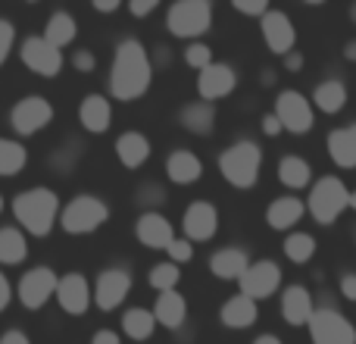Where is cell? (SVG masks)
<instances>
[{
    "instance_id": "cell-24",
    "label": "cell",
    "mask_w": 356,
    "mask_h": 344,
    "mask_svg": "<svg viewBox=\"0 0 356 344\" xmlns=\"http://www.w3.org/2000/svg\"><path fill=\"white\" fill-rule=\"evenodd\" d=\"M154 320L163 329H181L188 320V301H184L181 291H166V295L156 297L154 307Z\"/></svg>"
},
{
    "instance_id": "cell-2",
    "label": "cell",
    "mask_w": 356,
    "mask_h": 344,
    "mask_svg": "<svg viewBox=\"0 0 356 344\" xmlns=\"http://www.w3.org/2000/svg\"><path fill=\"white\" fill-rule=\"evenodd\" d=\"M13 216L22 226V232L35 235V238H47L60 222V197L54 188H44V185L19 191L13 197Z\"/></svg>"
},
{
    "instance_id": "cell-50",
    "label": "cell",
    "mask_w": 356,
    "mask_h": 344,
    "mask_svg": "<svg viewBox=\"0 0 356 344\" xmlns=\"http://www.w3.org/2000/svg\"><path fill=\"white\" fill-rule=\"evenodd\" d=\"M119 6H122L119 0H94V10L97 13H116Z\"/></svg>"
},
{
    "instance_id": "cell-36",
    "label": "cell",
    "mask_w": 356,
    "mask_h": 344,
    "mask_svg": "<svg viewBox=\"0 0 356 344\" xmlns=\"http://www.w3.org/2000/svg\"><path fill=\"white\" fill-rule=\"evenodd\" d=\"M147 282H150V288H156L160 295H166V291H175L178 282H181V266L169 263V260H166V263L150 266Z\"/></svg>"
},
{
    "instance_id": "cell-19",
    "label": "cell",
    "mask_w": 356,
    "mask_h": 344,
    "mask_svg": "<svg viewBox=\"0 0 356 344\" xmlns=\"http://www.w3.org/2000/svg\"><path fill=\"white\" fill-rule=\"evenodd\" d=\"M316 313V301H313V291L303 288V285H288L282 295V316L288 326L300 329V326H309Z\"/></svg>"
},
{
    "instance_id": "cell-48",
    "label": "cell",
    "mask_w": 356,
    "mask_h": 344,
    "mask_svg": "<svg viewBox=\"0 0 356 344\" xmlns=\"http://www.w3.org/2000/svg\"><path fill=\"white\" fill-rule=\"evenodd\" d=\"M263 132H266V135H269V138H275L278 132H282V123H278V116H275V113H269V116H263Z\"/></svg>"
},
{
    "instance_id": "cell-6",
    "label": "cell",
    "mask_w": 356,
    "mask_h": 344,
    "mask_svg": "<svg viewBox=\"0 0 356 344\" xmlns=\"http://www.w3.org/2000/svg\"><path fill=\"white\" fill-rule=\"evenodd\" d=\"M166 25L175 38H200L213 29V3L209 0H178L169 6Z\"/></svg>"
},
{
    "instance_id": "cell-56",
    "label": "cell",
    "mask_w": 356,
    "mask_h": 344,
    "mask_svg": "<svg viewBox=\"0 0 356 344\" xmlns=\"http://www.w3.org/2000/svg\"><path fill=\"white\" fill-rule=\"evenodd\" d=\"M353 241H356V228H353Z\"/></svg>"
},
{
    "instance_id": "cell-44",
    "label": "cell",
    "mask_w": 356,
    "mask_h": 344,
    "mask_svg": "<svg viewBox=\"0 0 356 344\" xmlns=\"http://www.w3.org/2000/svg\"><path fill=\"white\" fill-rule=\"evenodd\" d=\"M341 295H344V301L356 304V272H344L341 276Z\"/></svg>"
},
{
    "instance_id": "cell-12",
    "label": "cell",
    "mask_w": 356,
    "mask_h": 344,
    "mask_svg": "<svg viewBox=\"0 0 356 344\" xmlns=\"http://www.w3.org/2000/svg\"><path fill=\"white\" fill-rule=\"evenodd\" d=\"M131 291V272L122 269V266H110L97 276V285H94V307L104 310V313H113V310L122 307V301Z\"/></svg>"
},
{
    "instance_id": "cell-38",
    "label": "cell",
    "mask_w": 356,
    "mask_h": 344,
    "mask_svg": "<svg viewBox=\"0 0 356 344\" xmlns=\"http://www.w3.org/2000/svg\"><path fill=\"white\" fill-rule=\"evenodd\" d=\"M13 44H16V25H13L10 19L0 16V66H3V63L10 60Z\"/></svg>"
},
{
    "instance_id": "cell-51",
    "label": "cell",
    "mask_w": 356,
    "mask_h": 344,
    "mask_svg": "<svg viewBox=\"0 0 356 344\" xmlns=\"http://www.w3.org/2000/svg\"><path fill=\"white\" fill-rule=\"evenodd\" d=\"M253 344H282L278 335H259V338H253Z\"/></svg>"
},
{
    "instance_id": "cell-46",
    "label": "cell",
    "mask_w": 356,
    "mask_h": 344,
    "mask_svg": "<svg viewBox=\"0 0 356 344\" xmlns=\"http://www.w3.org/2000/svg\"><path fill=\"white\" fill-rule=\"evenodd\" d=\"M91 344H122V338L116 332H110V329H100V332H94Z\"/></svg>"
},
{
    "instance_id": "cell-35",
    "label": "cell",
    "mask_w": 356,
    "mask_h": 344,
    "mask_svg": "<svg viewBox=\"0 0 356 344\" xmlns=\"http://www.w3.org/2000/svg\"><path fill=\"white\" fill-rule=\"evenodd\" d=\"M284 257L300 266L309 263V260L316 257V238L309 232H291L288 238H284Z\"/></svg>"
},
{
    "instance_id": "cell-31",
    "label": "cell",
    "mask_w": 356,
    "mask_h": 344,
    "mask_svg": "<svg viewBox=\"0 0 356 344\" xmlns=\"http://www.w3.org/2000/svg\"><path fill=\"white\" fill-rule=\"evenodd\" d=\"M29 257V241L25 232L16 226H3L0 228V263L3 266H16Z\"/></svg>"
},
{
    "instance_id": "cell-16",
    "label": "cell",
    "mask_w": 356,
    "mask_h": 344,
    "mask_svg": "<svg viewBox=\"0 0 356 344\" xmlns=\"http://www.w3.org/2000/svg\"><path fill=\"white\" fill-rule=\"evenodd\" d=\"M234 88H238V72H234V66H228V63H213V66H207L203 72H197V94H200V100H207V104H213V100H219V97H228Z\"/></svg>"
},
{
    "instance_id": "cell-23",
    "label": "cell",
    "mask_w": 356,
    "mask_h": 344,
    "mask_svg": "<svg viewBox=\"0 0 356 344\" xmlns=\"http://www.w3.org/2000/svg\"><path fill=\"white\" fill-rule=\"evenodd\" d=\"M257 316H259V307L244 295L228 297L219 310V322L225 329H250L253 322H257Z\"/></svg>"
},
{
    "instance_id": "cell-47",
    "label": "cell",
    "mask_w": 356,
    "mask_h": 344,
    "mask_svg": "<svg viewBox=\"0 0 356 344\" xmlns=\"http://www.w3.org/2000/svg\"><path fill=\"white\" fill-rule=\"evenodd\" d=\"M0 344H31V341H29V335H25V332H19V329H10V332L0 335Z\"/></svg>"
},
{
    "instance_id": "cell-37",
    "label": "cell",
    "mask_w": 356,
    "mask_h": 344,
    "mask_svg": "<svg viewBox=\"0 0 356 344\" xmlns=\"http://www.w3.org/2000/svg\"><path fill=\"white\" fill-rule=\"evenodd\" d=\"M184 63H188L191 69H197V72H203L207 66H213V50H209V44L203 41H194L188 44V50H184Z\"/></svg>"
},
{
    "instance_id": "cell-40",
    "label": "cell",
    "mask_w": 356,
    "mask_h": 344,
    "mask_svg": "<svg viewBox=\"0 0 356 344\" xmlns=\"http://www.w3.org/2000/svg\"><path fill=\"white\" fill-rule=\"evenodd\" d=\"M79 157H81V144H79V148H75V144H72V148H63V150H56V154L50 157V163H54V166L60 169V172H69V169L75 166V163H79Z\"/></svg>"
},
{
    "instance_id": "cell-30",
    "label": "cell",
    "mask_w": 356,
    "mask_h": 344,
    "mask_svg": "<svg viewBox=\"0 0 356 344\" xmlns=\"http://www.w3.org/2000/svg\"><path fill=\"white\" fill-rule=\"evenodd\" d=\"M75 35H79V25H75V19L69 16L66 10H56L47 16V25H44V41L54 44L56 50H63L66 44L75 41Z\"/></svg>"
},
{
    "instance_id": "cell-3",
    "label": "cell",
    "mask_w": 356,
    "mask_h": 344,
    "mask_svg": "<svg viewBox=\"0 0 356 344\" xmlns=\"http://www.w3.org/2000/svg\"><path fill=\"white\" fill-rule=\"evenodd\" d=\"M259 169H263V148L257 141H241L228 144L225 150L219 154V175L225 178L232 188H253L259 182Z\"/></svg>"
},
{
    "instance_id": "cell-10",
    "label": "cell",
    "mask_w": 356,
    "mask_h": 344,
    "mask_svg": "<svg viewBox=\"0 0 356 344\" xmlns=\"http://www.w3.org/2000/svg\"><path fill=\"white\" fill-rule=\"evenodd\" d=\"M56 282H60V276H56L50 266H31L16 285V295H19V301H22V307L41 310L44 304L56 295Z\"/></svg>"
},
{
    "instance_id": "cell-54",
    "label": "cell",
    "mask_w": 356,
    "mask_h": 344,
    "mask_svg": "<svg viewBox=\"0 0 356 344\" xmlns=\"http://www.w3.org/2000/svg\"><path fill=\"white\" fill-rule=\"evenodd\" d=\"M350 19H353V25H356V3L350 6Z\"/></svg>"
},
{
    "instance_id": "cell-45",
    "label": "cell",
    "mask_w": 356,
    "mask_h": 344,
    "mask_svg": "<svg viewBox=\"0 0 356 344\" xmlns=\"http://www.w3.org/2000/svg\"><path fill=\"white\" fill-rule=\"evenodd\" d=\"M10 301H13V285H10V279L0 272V313L10 307Z\"/></svg>"
},
{
    "instance_id": "cell-21",
    "label": "cell",
    "mask_w": 356,
    "mask_h": 344,
    "mask_svg": "<svg viewBox=\"0 0 356 344\" xmlns=\"http://www.w3.org/2000/svg\"><path fill=\"white\" fill-rule=\"evenodd\" d=\"M303 213H307V203L294 194H284V197H275V201L266 207V222H269V228H275V232H288L291 226H297V222L303 219Z\"/></svg>"
},
{
    "instance_id": "cell-42",
    "label": "cell",
    "mask_w": 356,
    "mask_h": 344,
    "mask_svg": "<svg viewBox=\"0 0 356 344\" xmlns=\"http://www.w3.org/2000/svg\"><path fill=\"white\" fill-rule=\"evenodd\" d=\"M72 66L79 69V72H94V66H97V60H94L91 50H75L72 56Z\"/></svg>"
},
{
    "instance_id": "cell-52",
    "label": "cell",
    "mask_w": 356,
    "mask_h": 344,
    "mask_svg": "<svg viewBox=\"0 0 356 344\" xmlns=\"http://www.w3.org/2000/svg\"><path fill=\"white\" fill-rule=\"evenodd\" d=\"M344 56H347L350 63H356V41H347V44H344Z\"/></svg>"
},
{
    "instance_id": "cell-55",
    "label": "cell",
    "mask_w": 356,
    "mask_h": 344,
    "mask_svg": "<svg viewBox=\"0 0 356 344\" xmlns=\"http://www.w3.org/2000/svg\"><path fill=\"white\" fill-rule=\"evenodd\" d=\"M0 213H3V194H0Z\"/></svg>"
},
{
    "instance_id": "cell-28",
    "label": "cell",
    "mask_w": 356,
    "mask_h": 344,
    "mask_svg": "<svg viewBox=\"0 0 356 344\" xmlns=\"http://www.w3.org/2000/svg\"><path fill=\"white\" fill-rule=\"evenodd\" d=\"M328 154H332L334 166L341 169H356V123L334 129L328 135Z\"/></svg>"
},
{
    "instance_id": "cell-34",
    "label": "cell",
    "mask_w": 356,
    "mask_h": 344,
    "mask_svg": "<svg viewBox=\"0 0 356 344\" xmlns=\"http://www.w3.org/2000/svg\"><path fill=\"white\" fill-rule=\"evenodd\" d=\"M278 178H282V185H288V188H307L309 178H313V169H309V163L303 160V157L291 154L278 163Z\"/></svg>"
},
{
    "instance_id": "cell-32",
    "label": "cell",
    "mask_w": 356,
    "mask_h": 344,
    "mask_svg": "<svg viewBox=\"0 0 356 344\" xmlns=\"http://www.w3.org/2000/svg\"><path fill=\"white\" fill-rule=\"evenodd\" d=\"M154 329H156V320H154L150 310L131 307V310H125L122 313V332L129 335L131 341H147L150 335H154Z\"/></svg>"
},
{
    "instance_id": "cell-39",
    "label": "cell",
    "mask_w": 356,
    "mask_h": 344,
    "mask_svg": "<svg viewBox=\"0 0 356 344\" xmlns=\"http://www.w3.org/2000/svg\"><path fill=\"white\" fill-rule=\"evenodd\" d=\"M166 253H169V263H175V266L191 263V260H194V244H191L188 238H175L172 244L166 247Z\"/></svg>"
},
{
    "instance_id": "cell-41",
    "label": "cell",
    "mask_w": 356,
    "mask_h": 344,
    "mask_svg": "<svg viewBox=\"0 0 356 344\" xmlns=\"http://www.w3.org/2000/svg\"><path fill=\"white\" fill-rule=\"evenodd\" d=\"M234 10L244 13V16H259V19H263L272 6L266 3V0H234Z\"/></svg>"
},
{
    "instance_id": "cell-9",
    "label": "cell",
    "mask_w": 356,
    "mask_h": 344,
    "mask_svg": "<svg viewBox=\"0 0 356 344\" xmlns=\"http://www.w3.org/2000/svg\"><path fill=\"white\" fill-rule=\"evenodd\" d=\"M50 119H54V107L47 97L41 94H29V97L16 100V107L10 110V125L19 138H31L41 129H47Z\"/></svg>"
},
{
    "instance_id": "cell-11",
    "label": "cell",
    "mask_w": 356,
    "mask_h": 344,
    "mask_svg": "<svg viewBox=\"0 0 356 344\" xmlns=\"http://www.w3.org/2000/svg\"><path fill=\"white\" fill-rule=\"evenodd\" d=\"M19 56H22V63L31 69L35 75H41V79H56V75L63 72V50H56L54 44L44 41V35H31L22 41V47H19Z\"/></svg>"
},
{
    "instance_id": "cell-33",
    "label": "cell",
    "mask_w": 356,
    "mask_h": 344,
    "mask_svg": "<svg viewBox=\"0 0 356 344\" xmlns=\"http://www.w3.org/2000/svg\"><path fill=\"white\" fill-rule=\"evenodd\" d=\"M29 163V150L13 138H0V178H13L25 169Z\"/></svg>"
},
{
    "instance_id": "cell-4",
    "label": "cell",
    "mask_w": 356,
    "mask_h": 344,
    "mask_svg": "<svg viewBox=\"0 0 356 344\" xmlns=\"http://www.w3.org/2000/svg\"><path fill=\"white\" fill-rule=\"evenodd\" d=\"M110 219V207L104 197L79 194L60 210V226L66 235H91Z\"/></svg>"
},
{
    "instance_id": "cell-20",
    "label": "cell",
    "mask_w": 356,
    "mask_h": 344,
    "mask_svg": "<svg viewBox=\"0 0 356 344\" xmlns=\"http://www.w3.org/2000/svg\"><path fill=\"white\" fill-rule=\"evenodd\" d=\"M250 266V257H247L244 247H222L209 257V272H213L219 282H241V276Z\"/></svg>"
},
{
    "instance_id": "cell-22",
    "label": "cell",
    "mask_w": 356,
    "mask_h": 344,
    "mask_svg": "<svg viewBox=\"0 0 356 344\" xmlns=\"http://www.w3.org/2000/svg\"><path fill=\"white\" fill-rule=\"evenodd\" d=\"M79 119H81V125H85V132H91V135H104V132L113 125L110 100H106L104 94H88L79 107Z\"/></svg>"
},
{
    "instance_id": "cell-27",
    "label": "cell",
    "mask_w": 356,
    "mask_h": 344,
    "mask_svg": "<svg viewBox=\"0 0 356 344\" xmlns=\"http://www.w3.org/2000/svg\"><path fill=\"white\" fill-rule=\"evenodd\" d=\"M178 123H181V129L191 132V135H209L216 125V107L207 104V100L184 104L181 113H178Z\"/></svg>"
},
{
    "instance_id": "cell-17",
    "label": "cell",
    "mask_w": 356,
    "mask_h": 344,
    "mask_svg": "<svg viewBox=\"0 0 356 344\" xmlns=\"http://www.w3.org/2000/svg\"><path fill=\"white\" fill-rule=\"evenodd\" d=\"M181 228L188 241H209L219 232V210L209 201H194L181 216Z\"/></svg>"
},
{
    "instance_id": "cell-43",
    "label": "cell",
    "mask_w": 356,
    "mask_h": 344,
    "mask_svg": "<svg viewBox=\"0 0 356 344\" xmlns=\"http://www.w3.org/2000/svg\"><path fill=\"white\" fill-rule=\"evenodd\" d=\"M154 10H156V0H131V3H129V13H131V16H138V19L150 16Z\"/></svg>"
},
{
    "instance_id": "cell-49",
    "label": "cell",
    "mask_w": 356,
    "mask_h": 344,
    "mask_svg": "<svg viewBox=\"0 0 356 344\" xmlns=\"http://www.w3.org/2000/svg\"><path fill=\"white\" fill-rule=\"evenodd\" d=\"M282 60H284V69H288V72H300L303 69V54H297V50L288 56H282Z\"/></svg>"
},
{
    "instance_id": "cell-5",
    "label": "cell",
    "mask_w": 356,
    "mask_h": 344,
    "mask_svg": "<svg viewBox=\"0 0 356 344\" xmlns=\"http://www.w3.org/2000/svg\"><path fill=\"white\" fill-rule=\"evenodd\" d=\"M347 207H350V191H347V185L334 175L319 178V182L313 185V191H309L307 210L319 226H332V222H338Z\"/></svg>"
},
{
    "instance_id": "cell-14",
    "label": "cell",
    "mask_w": 356,
    "mask_h": 344,
    "mask_svg": "<svg viewBox=\"0 0 356 344\" xmlns=\"http://www.w3.org/2000/svg\"><path fill=\"white\" fill-rule=\"evenodd\" d=\"M56 304L69 316H85L94 304V288L88 285V279L81 272H66L56 282Z\"/></svg>"
},
{
    "instance_id": "cell-29",
    "label": "cell",
    "mask_w": 356,
    "mask_h": 344,
    "mask_svg": "<svg viewBox=\"0 0 356 344\" xmlns=\"http://www.w3.org/2000/svg\"><path fill=\"white\" fill-rule=\"evenodd\" d=\"M309 104H313L316 110L328 113V116L341 113L347 107V88H344V81H338V79L319 81V85H316V91H313V97H309Z\"/></svg>"
},
{
    "instance_id": "cell-15",
    "label": "cell",
    "mask_w": 356,
    "mask_h": 344,
    "mask_svg": "<svg viewBox=\"0 0 356 344\" xmlns=\"http://www.w3.org/2000/svg\"><path fill=\"white\" fill-rule=\"evenodd\" d=\"M259 29H263V41H266V47H269L275 56H288V54H294L297 31H294V22H291L288 13H282V10H269L263 19H259Z\"/></svg>"
},
{
    "instance_id": "cell-7",
    "label": "cell",
    "mask_w": 356,
    "mask_h": 344,
    "mask_svg": "<svg viewBox=\"0 0 356 344\" xmlns=\"http://www.w3.org/2000/svg\"><path fill=\"white\" fill-rule=\"evenodd\" d=\"M272 113L278 116L282 129L291 132V135H307V132H313V125H316V110H313V104H309V97H303V94L294 91V88L278 91L275 110Z\"/></svg>"
},
{
    "instance_id": "cell-26",
    "label": "cell",
    "mask_w": 356,
    "mask_h": 344,
    "mask_svg": "<svg viewBox=\"0 0 356 344\" xmlns=\"http://www.w3.org/2000/svg\"><path fill=\"white\" fill-rule=\"evenodd\" d=\"M166 175L175 185H194L203 175V163L194 150H172L166 157Z\"/></svg>"
},
{
    "instance_id": "cell-53",
    "label": "cell",
    "mask_w": 356,
    "mask_h": 344,
    "mask_svg": "<svg viewBox=\"0 0 356 344\" xmlns=\"http://www.w3.org/2000/svg\"><path fill=\"white\" fill-rule=\"evenodd\" d=\"M350 207H353V213H356V191H350Z\"/></svg>"
},
{
    "instance_id": "cell-25",
    "label": "cell",
    "mask_w": 356,
    "mask_h": 344,
    "mask_svg": "<svg viewBox=\"0 0 356 344\" xmlns=\"http://www.w3.org/2000/svg\"><path fill=\"white\" fill-rule=\"evenodd\" d=\"M116 157L125 169H138L150 160V141L141 132H122L116 138Z\"/></svg>"
},
{
    "instance_id": "cell-8",
    "label": "cell",
    "mask_w": 356,
    "mask_h": 344,
    "mask_svg": "<svg viewBox=\"0 0 356 344\" xmlns=\"http://www.w3.org/2000/svg\"><path fill=\"white\" fill-rule=\"evenodd\" d=\"M307 329L313 344H356V326L334 307H316Z\"/></svg>"
},
{
    "instance_id": "cell-13",
    "label": "cell",
    "mask_w": 356,
    "mask_h": 344,
    "mask_svg": "<svg viewBox=\"0 0 356 344\" xmlns=\"http://www.w3.org/2000/svg\"><path fill=\"white\" fill-rule=\"evenodd\" d=\"M241 295L250 297L253 304L257 301H266L278 291L282 285V266L272 263V260H257V263L247 266V272L241 276Z\"/></svg>"
},
{
    "instance_id": "cell-18",
    "label": "cell",
    "mask_w": 356,
    "mask_h": 344,
    "mask_svg": "<svg viewBox=\"0 0 356 344\" xmlns=\"http://www.w3.org/2000/svg\"><path fill=\"white\" fill-rule=\"evenodd\" d=\"M135 235L144 247H154V251H166V247L175 241L172 222H169L163 213H156V210H147V213L138 216Z\"/></svg>"
},
{
    "instance_id": "cell-1",
    "label": "cell",
    "mask_w": 356,
    "mask_h": 344,
    "mask_svg": "<svg viewBox=\"0 0 356 344\" xmlns=\"http://www.w3.org/2000/svg\"><path fill=\"white\" fill-rule=\"evenodd\" d=\"M154 79V63L150 54L138 38H125L119 41L116 54H113V66H110V94L116 100H131L144 97Z\"/></svg>"
}]
</instances>
